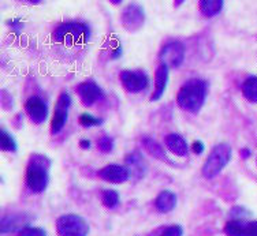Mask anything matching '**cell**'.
<instances>
[{
  "label": "cell",
  "instance_id": "cell-21",
  "mask_svg": "<svg viewBox=\"0 0 257 236\" xmlns=\"http://www.w3.org/2000/svg\"><path fill=\"white\" fill-rule=\"evenodd\" d=\"M101 201H103L104 206L108 209H114L118 206L119 203V195L118 192L114 190H104L101 192Z\"/></svg>",
  "mask_w": 257,
  "mask_h": 236
},
{
  "label": "cell",
  "instance_id": "cell-3",
  "mask_svg": "<svg viewBox=\"0 0 257 236\" xmlns=\"http://www.w3.org/2000/svg\"><path fill=\"white\" fill-rule=\"evenodd\" d=\"M231 158V149L227 143H219L212 149V152L204 162L203 175L208 179L216 176L223 168L227 165V162Z\"/></svg>",
  "mask_w": 257,
  "mask_h": 236
},
{
  "label": "cell",
  "instance_id": "cell-24",
  "mask_svg": "<svg viewBox=\"0 0 257 236\" xmlns=\"http://www.w3.org/2000/svg\"><path fill=\"white\" fill-rule=\"evenodd\" d=\"M79 123L82 124L84 127H93V126H99L101 123V119L94 118V116H92L89 113H84L79 118Z\"/></svg>",
  "mask_w": 257,
  "mask_h": 236
},
{
  "label": "cell",
  "instance_id": "cell-2",
  "mask_svg": "<svg viewBox=\"0 0 257 236\" xmlns=\"http://www.w3.org/2000/svg\"><path fill=\"white\" fill-rule=\"evenodd\" d=\"M48 168L50 160L45 156L35 154L30 158L26 169V184L33 192L44 191L48 186Z\"/></svg>",
  "mask_w": 257,
  "mask_h": 236
},
{
  "label": "cell",
  "instance_id": "cell-19",
  "mask_svg": "<svg viewBox=\"0 0 257 236\" xmlns=\"http://www.w3.org/2000/svg\"><path fill=\"white\" fill-rule=\"evenodd\" d=\"M247 222L241 220H232L228 221L224 226V232L227 236H245L246 235Z\"/></svg>",
  "mask_w": 257,
  "mask_h": 236
},
{
  "label": "cell",
  "instance_id": "cell-14",
  "mask_svg": "<svg viewBox=\"0 0 257 236\" xmlns=\"http://www.w3.org/2000/svg\"><path fill=\"white\" fill-rule=\"evenodd\" d=\"M167 79H168V66L166 64H160L156 70V81H155V92L152 94L151 100L155 101V100H159L162 97V94L164 93V89L167 86Z\"/></svg>",
  "mask_w": 257,
  "mask_h": 236
},
{
  "label": "cell",
  "instance_id": "cell-4",
  "mask_svg": "<svg viewBox=\"0 0 257 236\" xmlns=\"http://www.w3.org/2000/svg\"><path fill=\"white\" fill-rule=\"evenodd\" d=\"M89 36L90 32L88 30V28L81 24H77V22H67V24L59 25L54 33L56 41L70 45L82 44L89 39Z\"/></svg>",
  "mask_w": 257,
  "mask_h": 236
},
{
  "label": "cell",
  "instance_id": "cell-13",
  "mask_svg": "<svg viewBox=\"0 0 257 236\" xmlns=\"http://www.w3.org/2000/svg\"><path fill=\"white\" fill-rule=\"evenodd\" d=\"M166 145H167V148L170 149L174 154L181 156V157L188 156V143L185 142V139H183L181 135H178V134H170V135H167V137H166Z\"/></svg>",
  "mask_w": 257,
  "mask_h": 236
},
{
  "label": "cell",
  "instance_id": "cell-26",
  "mask_svg": "<svg viewBox=\"0 0 257 236\" xmlns=\"http://www.w3.org/2000/svg\"><path fill=\"white\" fill-rule=\"evenodd\" d=\"M162 236H182V228L179 225L168 226L167 229L162 233Z\"/></svg>",
  "mask_w": 257,
  "mask_h": 236
},
{
  "label": "cell",
  "instance_id": "cell-27",
  "mask_svg": "<svg viewBox=\"0 0 257 236\" xmlns=\"http://www.w3.org/2000/svg\"><path fill=\"white\" fill-rule=\"evenodd\" d=\"M245 236H257V221L247 222L246 235Z\"/></svg>",
  "mask_w": 257,
  "mask_h": 236
},
{
  "label": "cell",
  "instance_id": "cell-12",
  "mask_svg": "<svg viewBox=\"0 0 257 236\" xmlns=\"http://www.w3.org/2000/svg\"><path fill=\"white\" fill-rule=\"evenodd\" d=\"M99 176L104 179L105 182L111 183H123L126 182L130 176V172L126 167L122 165H116V164H111L104 167L99 172Z\"/></svg>",
  "mask_w": 257,
  "mask_h": 236
},
{
  "label": "cell",
  "instance_id": "cell-28",
  "mask_svg": "<svg viewBox=\"0 0 257 236\" xmlns=\"http://www.w3.org/2000/svg\"><path fill=\"white\" fill-rule=\"evenodd\" d=\"M192 149L196 154H201L204 152V143L201 141H194L192 145Z\"/></svg>",
  "mask_w": 257,
  "mask_h": 236
},
{
  "label": "cell",
  "instance_id": "cell-29",
  "mask_svg": "<svg viewBox=\"0 0 257 236\" xmlns=\"http://www.w3.org/2000/svg\"><path fill=\"white\" fill-rule=\"evenodd\" d=\"M79 146H81L82 149H88L90 148V142L89 141H86V139H82V141L79 142Z\"/></svg>",
  "mask_w": 257,
  "mask_h": 236
},
{
  "label": "cell",
  "instance_id": "cell-8",
  "mask_svg": "<svg viewBox=\"0 0 257 236\" xmlns=\"http://www.w3.org/2000/svg\"><path fill=\"white\" fill-rule=\"evenodd\" d=\"M160 58L166 66L178 67L185 58V48L179 41H171V43L164 45L163 50L160 52Z\"/></svg>",
  "mask_w": 257,
  "mask_h": 236
},
{
  "label": "cell",
  "instance_id": "cell-25",
  "mask_svg": "<svg viewBox=\"0 0 257 236\" xmlns=\"http://www.w3.org/2000/svg\"><path fill=\"white\" fill-rule=\"evenodd\" d=\"M18 236H47L45 232L40 228H24Z\"/></svg>",
  "mask_w": 257,
  "mask_h": 236
},
{
  "label": "cell",
  "instance_id": "cell-10",
  "mask_svg": "<svg viewBox=\"0 0 257 236\" xmlns=\"http://www.w3.org/2000/svg\"><path fill=\"white\" fill-rule=\"evenodd\" d=\"M26 113L29 115L30 120L36 124L43 123L48 115L47 104L40 97H30L26 103Z\"/></svg>",
  "mask_w": 257,
  "mask_h": 236
},
{
  "label": "cell",
  "instance_id": "cell-18",
  "mask_svg": "<svg viewBox=\"0 0 257 236\" xmlns=\"http://www.w3.org/2000/svg\"><path fill=\"white\" fill-rule=\"evenodd\" d=\"M143 143L144 146H145V149H147L152 156H155V157L159 158V160H162V161L170 162V160H168L167 156H166V153L163 152L162 146H160L158 142H155L154 139H151V138H144Z\"/></svg>",
  "mask_w": 257,
  "mask_h": 236
},
{
  "label": "cell",
  "instance_id": "cell-16",
  "mask_svg": "<svg viewBox=\"0 0 257 236\" xmlns=\"http://www.w3.org/2000/svg\"><path fill=\"white\" fill-rule=\"evenodd\" d=\"M198 7L205 17H213V15L220 13V10L223 9V2H220V0H203L198 3Z\"/></svg>",
  "mask_w": 257,
  "mask_h": 236
},
{
  "label": "cell",
  "instance_id": "cell-15",
  "mask_svg": "<svg viewBox=\"0 0 257 236\" xmlns=\"http://www.w3.org/2000/svg\"><path fill=\"white\" fill-rule=\"evenodd\" d=\"M156 209L162 213H168L171 211L177 205V195L171 191L160 192L156 198Z\"/></svg>",
  "mask_w": 257,
  "mask_h": 236
},
{
  "label": "cell",
  "instance_id": "cell-22",
  "mask_svg": "<svg viewBox=\"0 0 257 236\" xmlns=\"http://www.w3.org/2000/svg\"><path fill=\"white\" fill-rule=\"evenodd\" d=\"M2 149L7 150V152L17 150V143H15L14 138L11 137L7 131H2Z\"/></svg>",
  "mask_w": 257,
  "mask_h": 236
},
{
  "label": "cell",
  "instance_id": "cell-1",
  "mask_svg": "<svg viewBox=\"0 0 257 236\" xmlns=\"http://www.w3.org/2000/svg\"><path fill=\"white\" fill-rule=\"evenodd\" d=\"M207 97V85L201 79H190L178 93L179 107L189 112H198Z\"/></svg>",
  "mask_w": 257,
  "mask_h": 236
},
{
  "label": "cell",
  "instance_id": "cell-20",
  "mask_svg": "<svg viewBox=\"0 0 257 236\" xmlns=\"http://www.w3.org/2000/svg\"><path fill=\"white\" fill-rule=\"evenodd\" d=\"M242 92L249 101L257 103V77H249L243 82Z\"/></svg>",
  "mask_w": 257,
  "mask_h": 236
},
{
  "label": "cell",
  "instance_id": "cell-17",
  "mask_svg": "<svg viewBox=\"0 0 257 236\" xmlns=\"http://www.w3.org/2000/svg\"><path fill=\"white\" fill-rule=\"evenodd\" d=\"M25 216H9L2 220V232H10L25 225Z\"/></svg>",
  "mask_w": 257,
  "mask_h": 236
},
{
  "label": "cell",
  "instance_id": "cell-7",
  "mask_svg": "<svg viewBox=\"0 0 257 236\" xmlns=\"http://www.w3.org/2000/svg\"><path fill=\"white\" fill-rule=\"evenodd\" d=\"M120 81L128 92H141L148 86V77L144 71H132V70H124L120 73Z\"/></svg>",
  "mask_w": 257,
  "mask_h": 236
},
{
  "label": "cell",
  "instance_id": "cell-23",
  "mask_svg": "<svg viewBox=\"0 0 257 236\" xmlns=\"http://www.w3.org/2000/svg\"><path fill=\"white\" fill-rule=\"evenodd\" d=\"M97 146H99L100 152L109 153L114 148V141H112V138L109 137V135H103L97 141Z\"/></svg>",
  "mask_w": 257,
  "mask_h": 236
},
{
  "label": "cell",
  "instance_id": "cell-11",
  "mask_svg": "<svg viewBox=\"0 0 257 236\" xmlns=\"http://www.w3.org/2000/svg\"><path fill=\"white\" fill-rule=\"evenodd\" d=\"M77 93H78L79 99L85 105H92V104L103 97L101 89L92 81H86V82L79 84L78 88H77Z\"/></svg>",
  "mask_w": 257,
  "mask_h": 236
},
{
  "label": "cell",
  "instance_id": "cell-6",
  "mask_svg": "<svg viewBox=\"0 0 257 236\" xmlns=\"http://www.w3.org/2000/svg\"><path fill=\"white\" fill-rule=\"evenodd\" d=\"M71 105V97L67 93H62L58 99L56 103V108H55L54 118H52V123H51V131L52 134L59 133L63 128L66 120H67V115H69V108Z\"/></svg>",
  "mask_w": 257,
  "mask_h": 236
},
{
  "label": "cell",
  "instance_id": "cell-5",
  "mask_svg": "<svg viewBox=\"0 0 257 236\" xmlns=\"http://www.w3.org/2000/svg\"><path fill=\"white\" fill-rule=\"evenodd\" d=\"M56 229L60 236H88L89 226L82 217L66 214L58 218Z\"/></svg>",
  "mask_w": 257,
  "mask_h": 236
},
{
  "label": "cell",
  "instance_id": "cell-9",
  "mask_svg": "<svg viewBox=\"0 0 257 236\" xmlns=\"http://www.w3.org/2000/svg\"><path fill=\"white\" fill-rule=\"evenodd\" d=\"M145 21L144 10L139 5H130L122 14V24L127 30H137Z\"/></svg>",
  "mask_w": 257,
  "mask_h": 236
}]
</instances>
